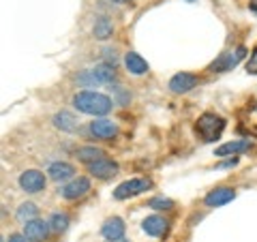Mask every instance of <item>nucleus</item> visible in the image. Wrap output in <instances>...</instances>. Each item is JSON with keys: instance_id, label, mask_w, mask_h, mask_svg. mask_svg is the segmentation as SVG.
Here are the masks:
<instances>
[{"instance_id": "24", "label": "nucleus", "mask_w": 257, "mask_h": 242, "mask_svg": "<svg viewBox=\"0 0 257 242\" xmlns=\"http://www.w3.org/2000/svg\"><path fill=\"white\" fill-rule=\"evenodd\" d=\"M148 208H152V210H172L174 208V201L170 197H163V195H157L148 199Z\"/></svg>"}, {"instance_id": "14", "label": "nucleus", "mask_w": 257, "mask_h": 242, "mask_svg": "<svg viewBox=\"0 0 257 242\" xmlns=\"http://www.w3.org/2000/svg\"><path fill=\"white\" fill-rule=\"evenodd\" d=\"M142 229H144V233H148V236L159 238V236H163V233L167 231V221L163 219V216H159V214H150V216H146V219L142 221Z\"/></svg>"}, {"instance_id": "9", "label": "nucleus", "mask_w": 257, "mask_h": 242, "mask_svg": "<svg viewBox=\"0 0 257 242\" xmlns=\"http://www.w3.org/2000/svg\"><path fill=\"white\" fill-rule=\"evenodd\" d=\"M90 133L96 140H114L118 135V125L111 118H94L90 123Z\"/></svg>"}, {"instance_id": "17", "label": "nucleus", "mask_w": 257, "mask_h": 242, "mask_svg": "<svg viewBox=\"0 0 257 242\" xmlns=\"http://www.w3.org/2000/svg\"><path fill=\"white\" fill-rule=\"evenodd\" d=\"M124 67H126V71L131 75H146L148 69H150L148 62L135 52H126L124 54Z\"/></svg>"}, {"instance_id": "13", "label": "nucleus", "mask_w": 257, "mask_h": 242, "mask_svg": "<svg viewBox=\"0 0 257 242\" xmlns=\"http://www.w3.org/2000/svg\"><path fill=\"white\" fill-rule=\"evenodd\" d=\"M248 148H251V142L248 140H231V142L221 144L214 150V157H236L240 152H246Z\"/></svg>"}, {"instance_id": "28", "label": "nucleus", "mask_w": 257, "mask_h": 242, "mask_svg": "<svg viewBox=\"0 0 257 242\" xmlns=\"http://www.w3.org/2000/svg\"><path fill=\"white\" fill-rule=\"evenodd\" d=\"M9 242H30V240L24 236V233H11V236H9Z\"/></svg>"}, {"instance_id": "11", "label": "nucleus", "mask_w": 257, "mask_h": 242, "mask_svg": "<svg viewBox=\"0 0 257 242\" xmlns=\"http://www.w3.org/2000/svg\"><path fill=\"white\" fill-rule=\"evenodd\" d=\"M197 75H193V73H184V71H180V73H176L172 79H170V90L174 94H187L191 92L193 88L197 86Z\"/></svg>"}, {"instance_id": "20", "label": "nucleus", "mask_w": 257, "mask_h": 242, "mask_svg": "<svg viewBox=\"0 0 257 242\" xmlns=\"http://www.w3.org/2000/svg\"><path fill=\"white\" fill-rule=\"evenodd\" d=\"M75 157H77V161L90 165V163H94V161H99V159H105V152H103L101 148H96V146H82V148H77Z\"/></svg>"}, {"instance_id": "27", "label": "nucleus", "mask_w": 257, "mask_h": 242, "mask_svg": "<svg viewBox=\"0 0 257 242\" xmlns=\"http://www.w3.org/2000/svg\"><path fill=\"white\" fill-rule=\"evenodd\" d=\"M246 71L251 75H257V47L253 50V54L248 56V60H246Z\"/></svg>"}, {"instance_id": "32", "label": "nucleus", "mask_w": 257, "mask_h": 242, "mask_svg": "<svg viewBox=\"0 0 257 242\" xmlns=\"http://www.w3.org/2000/svg\"><path fill=\"white\" fill-rule=\"evenodd\" d=\"M184 3H197V0H184Z\"/></svg>"}, {"instance_id": "7", "label": "nucleus", "mask_w": 257, "mask_h": 242, "mask_svg": "<svg viewBox=\"0 0 257 242\" xmlns=\"http://www.w3.org/2000/svg\"><path fill=\"white\" fill-rule=\"evenodd\" d=\"M88 191H90V180L84 178V176H77V178H73L71 182H67V184H64V187L60 189V195H62L64 199L73 201V199L84 197Z\"/></svg>"}, {"instance_id": "18", "label": "nucleus", "mask_w": 257, "mask_h": 242, "mask_svg": "<svg viewBox=\"0 0 257 242\" xmlns=\"http://www.w3.org/2000/svg\"><path fill=\"white\" fill-rule=\"evenodd\" d=\"M114 35V22L105 15H101V18L94 20V26H92V37L96 41H107V39Z\"/></svg>"}, {"instance_id": "22", "label": "nucleus", "mask_w": 257, "mask_h": 242, "mask_svg": "<svg viewBox=\"0 0 257 242\" xmlns=\"http://www.w3.org/2000/svg\"><path fill=\"white\" fill-rule=\"evenodd\" d=\"M50 227H52V231H56V233L67 231V227H69V214H67V212H54V214L50 216Z\"/></svg>"}, {"instance_id": "5", "label": "nucleus", "mask_w": 257, "mask_h": 242, "mask_svg": "<svg viewBox=\"0 0 257 242\" xmlns=\"http://www.w3.org/2000/svg\"><path fill=\"white\" fill-rule=\"evenodd\" d=\"M244 56H246V47L238 45L234 52H225V54H221L219 58H216V60L210 64V71H216V73H225V71H231L240 60L244 58Z\"/></svg>"}, {"instance_id": "4", "label": "nucleus", "mask_w": 257, "mask_h": 242, "mask_svg": "<svg viewBox=\"0 0 257 242\" xmlns=\"http://www.w3.org/2000/svg\"><path fill=\"white\" fill-rule=\"evenodd\" d=\"M20 189L24 193H30V195H35V193H41L47 184V176L43 172H39V169H26V172L20 174Z\"/></svg>"}, {"instance_id": "1", "label": "nucleus", "mask_w": 257, "mask_h": 242, "mask_svg": "<svg viewBox=\"0 0 257 242\" xmlns=\"http://www.w3.org/2000/svg\"><path fill=\"white\" fill-rule=\"evenodd\" d=\"M114 105L116 103L111 101V96L94 92V90H82L73 96V107L77 111H82V114L94 116V118H105Z\"/></svg>"}, {"instance_id": "16", "label": "nucleus", "mask_w": 257, "mask_h": 242, "mask_svg": "<svg viewBox=\"0 0 257 242\" xmlns=\"http://www.w3.org/2000/svg\"><path fill=\"white\" fill-rule=\"evenodd\" d=\"M52 123H54L56 129H60V131H64V133H75L79 129L77 118L71 114V111H67V109H60L58 114L52 118Z\"/></svg>"}, {"instance_id": "12", "label": "nucleus", "mask_w": 257, "mask_h": 242, "mask_svg": "<svg viewBox=\"0 0 257 242\" xmlns=\"http://www.w3.org/2000/svg\"><path fill=\"white\" fill-rule=\"evenodd\" d=\"M234 197H236V189H231V187H216V189H212L204 197V204L208 208H219V206L229 204Z\"/></svg>"}, {"instance_id": "25", "label": "nucleus", "mask_w": 257, "mask_h": 242, "mask_svg": "<svg viewBox=\"0 0 257 242\" xmlns=\"http://www.w3.org/2000/svg\"><path fill=\"white\" fill-rule=\"evenodd\" d=\"M75 82L79 84V86H84V88H94V86H101L99 82H96V77L92 75V71L90 69H86V71H82L79 75H75Z\"/></svg>"}, {"instance_id": "15", "label": "nucleus", "mask_w": 257, "mask_h": 242, "mask_svg": "<svg viewBox=\"0 0 257 242\" xmlns=\"http://www.w3.org/2000/svg\"><path fill=\"white\" fill-rule=\"evenodd\" d=\"M101 233L105 240L124 238V221L120 219V216H109V219L101 225Z\"/></svg>"}, {"instance_id": "2", "label": "nucleus", "mask_w": 257, "mask_h": 242, "mask_svg": "<svg viewBox=\"0 0 257 242\" xmlns=\"http://www.w3.org/2000/svg\"><path fill=\"white\" fill-rule=\"evenodd\" d=\"M197 133L204 142H216L225 129V120L216 114H202L197 118Z\"/></svg>"}, {"instance_id": "19", "label": "nucleus", "mask_w": 257, "mask_h": 242, "mask_svg": "<svg viewBox=\"0 0 257 242\" xmlns=\"http://www.w3.org/2000/svg\"><path fill=\"white\" fill-rule=\"evenodd\" d=\"M92 71V75L96 77V82H99L101 86H111V84H116V71L111 64H96Z\"/></svg>"}, {"instance_id": "30", "label": "nucleus", "mask_w": 257, "mask_h": 242, "mask_svg": "<svg viewBox=\"0 0 257 242\" xmlns=\"http://www.w3.org/2000/svg\"><path fill=\"white\" fill-rule=\"evenodd\" d=\"M111 3H118V5H124V3H131V0H111Z\"/></svg>"}, {"instance_id": "29", "label": "nucleus", "mask_w": 257, "mask_h": 242, "mask_svg": "<svg viewBox=\"0 0 257 242\" xmlns=\"http://www.w3.org/2000/svg\"><path fill=\"white\" fill-rule=\"evenodd\" d=\"M238 163V159H227V161H223L221 163V167H234Z\"/></svg>"}, {"instance_id": "10", "label": "nucleus", "mask_w": 257, "mask_h": 242, "mask_svg": "<svg viewBox=\"0 0 257 242\" xmlns=\"http://www.w3.org/2000/svg\"><path fill=\"white\" fill-rule=\"evenodd\" d=\"M88 172L99 180H109L118 174V163L105 157V159H99V161H94V163L88 165Z\"/></svg>"}, {"instance_id": "6", "label": "nucleus", "mask_w": 257, "mask_h": 242, "mask_svg": "<svg viewBox=\"0 0 257 242\" xmlns=\"http://www.w3.org/2000/svg\"><path fill=\"white\" fill-rule=\"evenodd\" d=\"M50 221H43V219H35V221H28L24 223V236H26L30 242H45L47 236H50Z\"/></svg>"}, {"instance_id": "26", "label": "nucleus", "mask_w": 257, "mask_h": 242, "mask_svg": "<svg viewBox=\"0 0 257 242\" xmlns=\"http://www.w3.org/2000/svg\"><path fill=\"white\" fill-rule=\"evenodd\" d=\"M103 60H105V64L116 67V62H118V50L116 47H103Z\"/></svg>"}, {"instance_id": "3", "label": "nucleus", "mask_w": 257, "mask_h": 242, "mask_svg": "<svg viewBox=\"0 0 257 242\" xmlns=\"http://www.w3.org/2000/svg\"><path fill=\"white\" fill-rule=\"evenodd\" d=\"M152 187V180L150 178H131V180H124L120 182L118 187L114 189V199H128V197H135L140 193L148 191Z\"/></svg>"}, {"instance_id": "31", "label": "nucleus", "mask_w": 257, "mask_h": 242, "mask_svg": "<svg viewBox=\"0 0 257 242\" xmlns=\"http://www.w3.org/2000/svg\"><path fill=\"white\" fill-rule=\"evenodd\" d=\"M107 242H128L126 238H118V240H107Z\"/></svg>"}, {"instance_id": "23", "label": "nucleus", "mask_w": 257, "mask_h": 242, "mask_svg": "<svg viewBox=\"0 0 257 242\" xmlns=\"http://www.w3.org/2000/svg\"><path fill=\"white\" fill-rule=\"evenodd\" d=\"M111 101L116 103V105H128V101H131V94H128L122 86H111Z\"/></svg>"}, {"instance_id": "21", "label": "nucleus", "mask_w": 257, "mask_h": 242, "mask_svg": "<svg viewBox=\"0 0 257 242\" xmlns=\"http://www.w3.org/2000/svg\"><path fill=\"white\" fill-rule=\"evenodd\" d=\"M37 214H39V208H37V204H32V201H24V204L18 208V212H15L18 221H22V223L35 221Z\"/></svg>"}, {"instance_id": "8", "label": "nucleus", "mask_w": 257, "mask_h": 242, "mask_svg": "<svg viewBox=\"0 0 257 242\" xmlns=\"http://www.w3.org/2000/svg\"><path fill=\"white\" fill-rule=\"evenodd\" d=\"M75 167L67 163V161H54V163H50V167H47V176H50V180L54 182H71L75 178Z\"/></svg>"}]
</instances>
